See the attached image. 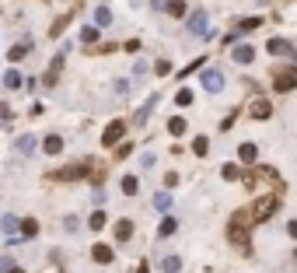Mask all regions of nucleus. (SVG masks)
<instances>
[{
  "label": "nucleus",
  "mask_w": 297,
  "mask_h": 273,
  "mask_svg": "<svg viewBox=\"0 0 297 273\" xmlns=\"http://www.w3.org/2000/svg\"><path fill=\"white\" fill-rule=\"evenodd\" d=\"M248 221H252L248 210H238V214L228 221V238H231L238 249H248Z\"/></svg>",
  "instance_id": "f257e3e1"
},
{
  "label": "nucleus",
  "mask_w": 297,
  "mask_h": 273,
  "mask_svg": "<svg viewBox=\"0 0 297 273\" xmlns=\"http://www.w3.org/2000/svg\"><path fill=\"white\" fill-rule=\"evenodd\" d=\"M276 207H280V196H276V193H269V196H259L255 207H252V221H269Z\"/></svg>",
  "instance_id": "f03ea898"
},
{
  "label": "nucleus",
  "mask_w": 297,
  "mask_h": 273,
  "mask_svg": "<svg viewBox=\"0 0 297 273\" xmlns=\"http://www.w3.org/2000/svg\"><path fill=\"white\" fill-rule=\"evenodd\" d=\"M88 168H91L88 161H81V165H66V168L53 172L49 179H53V182H73V179H84V175H88Z\"/></svg>",
  "instance_id": "7ed1b4c3"
},
{
  "label": "nucleus",
  "mask_w": 297,
  "mask_h": 273,
  "mask_svg": "<svg viewBox=\"0 0 297 273\" xmlns=\"http://www.w3.org/2000/svg\"><path fill=\"white\" fill-rule=\"evenodd\" d=\"M273 88H276V91H294V88H297V70H276Z\"/></svg>",
  "instance_id": "20e7f679"
},
{
  "label": "nucleus",
  "mask_w": 297,
  "mask_h": 273,
  "mask_svg": "<svg viewBox=\"0 0 297 273\" xmlns=\"http://www.w3.org/2000/svg\"><path fill=\"white\" fill-rule=\"evenodd\" d=\"M63 53H66V46H63ZM63 53H56V56H53L49 70H46V77H42V81H46V88H53V84L60 81V70H63Z\"/></svg>",
  "instance_id": "39448f33"
},
{
  "label": "nucleus",
  "mask_w": 297,
  "mask_h": 273,
  "mask_svg": "<svg viewBox=\"0 0 297 273\" xmlns=\"http://www.w3.org/2000/svg\"><path fill=\"white\" fill-rule=\"evenodd\" d=\"M203 88L210 95H217L220 88H224V74H220V70H203Z\"/></svg>",
  "instance_id": "423d86ee"
},
{
  "label": "nucleus",
  "mask_w": 297,
  "mask_h": 273,
  "mask_svg": "<svg viewBox=\"0 0 297 273\" xmlns=\"http://www.w3.org/2000/svg\"><path fill=\"white\" fill-rule=\"evenodd\" d=\"M123 133H126V123H123V119H116V123H108V130L101 133V144H105V147H112V144H116V140H119Z\"/></svg>",
  "instance_id": "0eeeda50"
},
{
  "label": "nucleus",
  "mask_w": 297,
  "mask_h": 273,
  "mask_svg": "<svg viewBox=\"0 0 297 273\" xmlns=\"http://www.w3.org/2000/svg\"><path fill=\"white\" fill-rule=\"evenodd\" d=\"M248 116H252V119H269V116H273V105H269L266 98H255V102L248 105Z\"/></svg>",
  "instance_id": "6e6552de"
},
{
  "label": "nucleus",
  "mask_w": 297,
  "mask_h": 273,
  "mask_svg": "<svg viewBox=\"0 0 297 273\" xmlns=\"http://www.w3.org/2000/svg\"><path fill=\"white\" fill-rule=\"evenodd\" d=\"M189 32H193V35H206V32H210V21H206L203 11H196V14L189 18Z\"/></svg>",
  "instance_id": "1a4fd4ad"
},
{
  "label": "nucleus",
  "mask_w": 297,
  "mask_h": 273,
  "mask_svg": "<svg viewBox=\"0 0 297 273\" xmlns=\"http://www.w3.org/2000/svg\"><path fill=\"white\" fill-rule=\"evenodd\" d=\"M154 105H158V95H151V98H147V102L140 105V112H136V119H133V123H136V126H143L147 119H151V112H154Z\"/></svg>",
  "instance_id": "9d476101"
},
{
  "label": "nucleus",
  "mask_w": 297,
  "mask_h": 273,
  "mask_svg": "<svg viewBox=\"0 0 297 273\" xmlns=\"http://www.w3.org/2000/svg\"><path fill=\"white\" fill-rule=\"evenodd\" d=\"M231 60L234 63H252L255 60V46H234L231 49Z\"/></svg>",
  "instance_id": "9b49d317"
},
{
  "label": "nucleus",
  "mask_w": 297,
  "mask_h": 273,
  "mask_svg": "<svg viewBox=\"0 0 297 273\" xmlns=\"http://www.w3.org/2000/svg\"><path fill=\"white\" fill-rule=\"evenodd\" d=\"M42 151H46V154H60V151H63V137H60V133H49V137L42 140Z\"/></svg>",
  "instance_id": "f8f14e48"
},
{
  "label": "nucleus",
  "mask_w": 297,
  "mask_h": 273,
  "mask_svg": "<svg viewBox=\"0 0 297 273\" xmlns=\"http://www.w3.org/2000/svg\"><path fill=\"white\" fill-rule=\"evenodd\" d=\"M238 158H241L245 165H255V158H259V147H255V144H241V147H238Z\"/></svg>",
  "instance_id": "ddd939ff"
},
{
  "label": "nucleus",
  "mask_w": 297,
  "mask_h": 273,
  "mask_svg": "<svg viewBox=\"0 0 297 273\" xmlns=\"http://www.w3.org/2000/svg\"><path fill=\"white\" fill-rule=\"evenodd\" d=\"M266 49H269L273 56H280V53H294V46L287 42V39H269V42H266Z\"/></svg>",
  "instance_id": "4468645a"
},
{
  "label": "nucleus",
  "mask_w": 297,
  "mask_h": 273,
  "mask_svg": "<svg viewBox=\"0 0 297 273\" xmlns=\"http://www.w3.org/2000/svg\"><path fill=\"white\" fill-rule=\"evenodd\" d=\"M14 147H18V154H25V158H28V154L35 151V137H32V133H25V137H18V144H14Z\"/></svg>",
  "instance_id": "2eb2a0df"
},
{
  "label": "nucleus",
  "mask_w": 297,
  "mask_h": 273,
  "mask_svg": "<svg viewBox=\"0 0 297 273\" xmlns=\"http://www.w3.org/2000/svg\"><path fill=\"white\" fill-rule=\"evenodd\" d=\"M133 238V224L130 221H119L116 224V242H130Z\"/></svg>",
  "instance_id": "dca6fc26"
},
{
  "label": "nucleus",
  "mask_w": 297,
  "mask_h": 273,
  "mask_svg": "<svg viewBox=\"0 0 297 273\" xmlns=\"http://www.w3.org/2000/svg\"><path fill=\"white\" fill-rule=\"evenodd\" d=\"M91 256H95V263H112V256H116V252L108 249V245H95V249H91Z\"/></svg>",
  "instance_id": "f3484780"
},
{
  "label": "nucleus",
  "mask_w": 297,
  "mask_h": 273,
  "mask_svg": "<svg viewBox=\"0 0 297 273\" xmlns=\"http://www.w3.org/2000/svg\"><path fill=\"white\" fill-rule=\"evenodd\" d=\"M21 235H25V238H35V235H39V221H35V217H25V221H21Z\"/></svg>",
  "instance_id": "a211bd4d"
},
{
  "label": "nucleus",
  "mask_w": 297,
  "mask_h": 273,
  "mask_svg": "<svg viewBox=\"0 0 297 273\" xmlns=\"http://www.w3.org/2000/svg\"><path fill=\"white\" fill-rule=\"evenodd\" d=\"M25 56H28V42H21V46H11V49H7V60H11V63H18V60H25Z\"/></svg>",
  "instance_id": "6ab92c4d"
},
{
  "label": "nucleus",
  "mask_w": 297,
  "mask_h": 273,
  "mask_svg": "<svg viewBox=\"0 0 297 273\" xmlns=\"http://www.w3.org/2000/svg\"><path fill=\"white\" fill-rule=\"evenodd\" d=\"M161 270H165V273H178V270H182V259H178V256H165V259H161Z\"/></svg>",
  "instance_id": "aec40b11"
},
{
  "label": "nucleus",
  "mask_w": 297,
  "mask_h": 273,
  "mask_svg": "<svg viewBox=\"0 0 297 273\" xmlns=\"http://www.w3.org/2000/svg\"><path fill=\"white\" fill-rule=\"evenodd\" d=\"M21 84H25V81H21V74H18V70L4 74V88H7V91H14V88H21Z\"/></svg>",
  "instance_id": "412c9836"
},
{
  "label": "nucleus",
  "mask_w": 297,
  "mask_h": 273,
  "mask_svg": "<svg viewBox=\"0 0 297 273\" xmlns=\"http://www.w3.org/2000/svg\"><path fill=\"white\" fill-rule=\"evenodd\" d=\"M175 228H178V221H175V217H165V221H161V228H158V235H161V238H168V235H175Z\"/></svg>",
  "instance_id": "4be33fe9"
},
{
  "label": "nucleus",
  "mask_w": 297,
  "mask_h": 273,
  "mask_svg": "<svg viewBox=\"0 0 297 273\" xmlns=\"http://www.w3.org/2000/svg\"><path fill=\"white\" fill-rule=\"evenodd\" d=\"M123 193H126V196H136V193H140V182H136V175H126V179H123Z\"/></svg>",
  "instance_id": "5701e85b"
},
{
  "label": "nucleus",
  "mask_w": 297,
  "mask_h": 273,
  "mask_svg": "<svg viewBox=\"0 0 297 273\" xmlns=\"http://www.w3.org/2000/svg\"><path fill=\"white\" fill-rule=\"evenodd\" d=\"M95 25H101V28L112 25V11H108V7H98V11H95Z\"/></svg>",
  "instance_id": "b1692460"
},
{
  "label": "nucleus",
  "mask_w": 297,
  "mask_h": 273,
  "mask_svg": "<svg viewBox=\"0 0 297 273\" xmlns=\"http://www.w3.org/2000/svg\"><path fill=\"white\" fill-rule=\"evenodd\" d=\"M168 133H171V137H182V133H185V119H178V116H175V119H168Z\"/></svg>",
  "instance_id": "393cba45"
},
{
  "label": "nucleus",
  "mask_w": 297,
  "mask_h": 273,
  "mask_svg": "<svg viewBox=\"0 0 297 273\" xmlns=\"http://www.w3.org/2000/svg\"><path fill=\"white\" fill-rule=\"evenodd\" d=\"M220 175H224L228 182H234V179H241V168H238V165H224V168H220Z\"/></svg>",
  "instance_id": "a878e982"
},
{
  "label": "nucleus",
  "mask_w": 297,
  "mask_h": 273,
  "mask_svg": "<svg viewBox=\"0 0 297 273\" xmlns=\"http://www.w3.org/2000/svg\"><path fill=\"white\" fill-rule=\"evenodd\" d=\"M175 105H182V109H185V105H193V91H189V88H182V91L175 95Z\"/></svg>",
  "instance_id": "bb28decb"
},
{
  "label": "nucleus",
  "mask_w": 297,
  "mask_h": 273,
  "mask_svg": "<svg viewBox=\"0 0 297 273\" xmlns=\"http://www.w3.org/2000/svg\"><path fill=\"white\" fill-rule=\"evenodd\" d=\"M154 207H158V210H168V207H171V193H158V196H154Z\"/></svg>",
  "instance_id": "cd10ccee"
},
{
  "label": "nucleus",
  "mask_w": 297,
  "mask_h": 273,
  "mask_svg": "<svg viewBox=\"0 0 297 273\" xmlns=\"http://www.w3.org/2000/svg\"><path fill=\"white\" fill-rule=\"evenodd\" d=\"M193 151H196L199 158H203V154L210 151V140H206V137H196V140H193Z\"/></svg>",
  "instance_id": "c85d7f7f"
},
{
  "label": "nucleus",
  "mask_w": 297,
  "mask_h": 273,
  "mask_svg": "<svg viewBox=\"0 0 297 273\" xmlns=\"http://www.w3.org/2000/svg\"><path fill=\"white\" fill-rule=\"evenodd\" d=\"M105 221H108V217L98 210V214H91V221H88V224H91V231H101V228H105Z\"/></svg>",
  "instance_id": "c756f323"
},
{
  "label": "nucleus",
  "mask_w": 297,
  "mask_h": 273,
  "mask_svg": "<svg viewBox=\"0 0 297 273\" xmlns=\"http://www.w3.org/2000/svg\"><path fill=\"white\" fill-rule=\"evenodd\" d=\"M81 42H98V28H81Z\"/></svg>",
  "instance_id": "7c9ffc66"
},
{
  "label": "nucleus",
  "mask_w": 297,
  "mask_h": 273,
  "mask_svg": "<svg viewBox=\"0 0 297 273\" xmlns=\"http://www.w3.org/2000/svg\"><path fill=\"white\" fill-rule=\"evenodd\" d=\"M0 228H4L7 235H14V231H18V221H14V217L7 214V217H0Z\"/></svg>",
  "instance_id": "2f4dec72"
},
{
  "label": "nucleus",
  "mask_w": 297,
  "mask_h": 273,
  "mask_svg": "<svg viewBox=\"0 0 297 273\" xmlns=\"http://www.w3.org/2000/svg\"><path fill=\"white\" fill-rule=\"evenodd\" d=\"M168 14H171V18H182V14H185V4H182V0H171V4H168Z\"/></svg>",
  "instance_id": "473e14b6"
},
{
  "label": "nucleus",
  "mask_w": 297,
  "mask_h": 273,
  "mask_svg": "<svg viewBox=\"0 0 297 273\" xmlns=\"http://www.w3.org/2000/svg\"><path fill=\"white\" fill-rule=\"evenodd\" d=\"M263 25V18H245L241 25H238V32H252V28H259Z\"/></svg>",
  "instance_id": "72a5a7b5"
},
{
  "label": "nucleus",
  "mask_w": 297,
  "mask_h": 273,
  "mask_svg": "<svg viewBox=\"0 0 297 273\" xmlns=\"http://www.w3.org/2000/svg\"><path fill=\"white\" fill-rule=\"evenodd\" d=\"M199 67H203V60H193V63H189V67H185V70H182V74H175V77H189V74H196V70H199Z\"/></svg>",
  "instance_id": "f704fd0d"
},
{
  "label": "nucleus",
  "mask_w": 297,
  "mask_h": 273,
  "mask_svg": "<svg viewBox=\"0 0 297 273\" xmlns=\"http://www.w3.org/2000/svg\"><path fill=\"white\" fill-rule=\"evenodd\" d=\"M116 154H119V158H130V154H133V144H119Z\"/></svg>",
  "instance_id": "c9c22d12"
},
{
  "label": "nucleus",
  "mask_w": 297,
  "mask_h": 273,
  "mask_svg": "<svg viewBox=\"0 0 297 273\" xmlns=\"http://www.w3.org/2000/svg\"><path fill=\"white\" fill-rule=\"evenodd\" d=\"M154 70H158V74H171V63H168V60H158V67H154Z\"/></svg>",
  "instance_id": "e433bc0d"
},
{
  "label": "nucleus",
  "mask_w": 297,
  "mask_h": 273,
  "mask_svg": "<svg viewBox=\"0 0 297 273\" xmlns=\"http://www.w3.org/2000/svg\"><path fill=\"white\" fill-rule=\"evenodd\" d=\"M66 21H70V18H60V21H56V25H53V35H60V32H63V28H66Z\"/></svg>",
  "instance_id": "4c0bfd02"
},
{
  "label": "nucleus",
  "mask_w": 297,
  "mask_h": 273,
  "mask_svg": "<svg viewBox=\"0 0 297 273\" xmlns=\"http://www.w3.org/2000/svg\"><path fill=\"white\" fill-rule=\"evenodd\" d=\"M287 235H290V238H297V221H290V224H287Z\"/></svg>",
  "instance_id": "58836bf2"
},
{
  "label": "nucleus",
  "mask_w": 297,
  "mask_h": 273,
  "mask_svg": "<svg viewBox=\"0 0 297 273\" xmlns=\"http://www.w3.org/2000/svg\"><path fill=\"white\" fill-rule=\"evenodd\" d=\"M4 270H7V273H25V270H21V266H14V263H4Z\"/></svg>",
  "instance_id": "ea45409f"
},
{
  "label": "nucleus",
  "mask_w": 297,
  "mask_h": 273,
  "mask_svg": "<svg viewBox=\"0 0 297 273\" xmlns=\"http://www.w3.org/2000/svg\"><path fill=\"white\" fill-rule=\"evenodd\" d=\"M7 116H11V109H7V105H0V119H7Z\"/></svg>",
  "instance_id": "a19ab883"
}]
</instances>
